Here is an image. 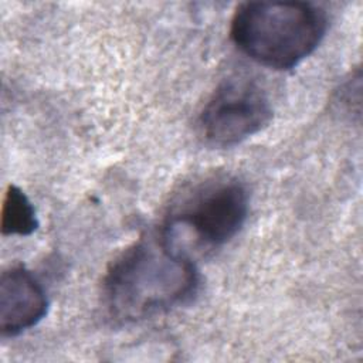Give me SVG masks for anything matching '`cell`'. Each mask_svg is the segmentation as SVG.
I'll use <instances>...</instances> for the list:
<instances>
[{"instance_id": "4", "label": "cell", "mask_w": 363, "mask_h": 363, "mask_svg": "<svg viewBox=\"0 0 363 363\" xmlns=\"http://www.w3.org/2000/svg\"><path fill=\"white\" fill-rule=\"evenodd\" d=\"M271 118L265 91L254 79L233 77L218 85L201 109L197 130L206 143L230 147L262 130Z\"/></svg>"}, {"instance_id": "5", "label": "cell", "mask_w": 363, "mask_h": 363, "mask_svg": "<svg viewBox=\"0 0 363 363\" xmlns=\"http://www.w3.org/2000/svg\"><path fill=\"white\" fill-rule=\"evenodd\" d=\"M48 309V299L37 278L23 265H13L0 277V332L17 336L35 326Z\"/></svg>"}, {"instance_id": "2", "label": "cell", "mask_w": 363, "mask_h": 363, "mask_svg": "<svg viewBox=\"0 0 363 363\" xmlns=\"http://www.w3.org/2000/svg\"><path fill=\"white\" fill-rule=\"evenodd\" d=\"M328 28L325 11L303 1H247L231 20V40L255 62L291 69L311 55Z\"/></svg>"}, {"instance_id": "1", "label": "cell", "mask_w": 363, "mask_h": 363, "mask_svg": "<svg viewBox=\"0 0 363 363\" xmlns=\"http://www.w3.org/2000/svg\"><path fill=\"white\" fill-rule=\"evenodd\" d=\"M199 288L191 258L162 231L126 248L104 278V302L112 318L136 322L190 301Z\"/></svg>"}, {"instance_id": "3", "label": "cell", "mask_w": 363, "mask_h": 363, "mask_svg": "<svg viewBox=\"0 0 363 363\" xmlns=\"http://www.w3.org/2000/svg\"><path fill=\"white\" fill-rule=\"evenodd\" d=\"M248 214V193L234 177H221L199 184L170 211L166 230L184 227L199 244L220 247L244 225Z\"/></svg>"}, {"instance_id": "6", "label": "cell", "mask_w": 363, "mask_h": 363, "mask_svg": "<svg viewBox=\"0 0 363 363\" xmlns=\"http://www.w3.org/2000/svg\"><path fill=\"white\" fill-rule=\"evenodd\" d=\"M38 227L35 208L21 189L10 184L1 206V234L30 235Z\"/></svg>"}]
</instances>
